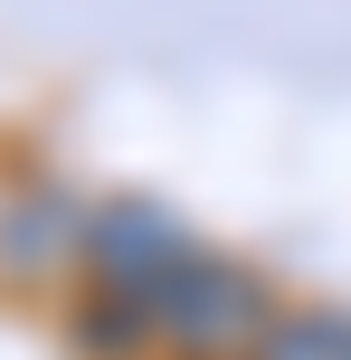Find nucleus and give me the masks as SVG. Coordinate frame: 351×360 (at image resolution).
I'll use <instances>...</instances> for the list:
<instances>
[{
	"label": "nucleus",
	"mask_w": 351,
	"mask_h": 360,
	"mask_svg": "<svg viewBox=\"0 0 351 360\" xmlns=\"http://www.w3.org/2000/svg\"><path fill=\"white\" fill-rule=\"evenodd\" d=\"M152 323H162L171 360H247L266 342V323H276V294H266L238 256H200V266L162 294Z\"/></svg>",
	"instance_id": "obj_1"
},
{
	"label": "nucleus",
	"mask_w": 351,
	"mask_h": 360,
	"mask_svg": "<svg viewBox=\"0 0 351 360\" xmlns=\"http://www.w3.org/2000/svg\"><path fill=\"white\" fill-rule=\"evenodd\" d=\"M76 342H86L95 360H143L152 342H162V323H152L133 294H105V285H95L86 304H76Z\"/></svg>",
	"instance_id": "obj_5"
},
{
	"label": "nucleus",
	"mask_w": 351,
	"mask_h": 360,
	"mask_svg": "<svg viewBox=\"0 0 351 360\" xmlns=\"http://www.w3.org/2000/svg\"><path fill=\"white\" fill-rule=\"evenodd\" d=\"M247 360H351V313H323V304H276L266 342Z\"/></svg>",
	"instance_id": "obj_4"
},
{
	"label": "nucleus",
	"mask_w": 351,
	"mask_h": 360,
	"mask_svg": "<svg viewBox=\"0 0 351 360\" xmlns=\"http://www.w3.org/2000/svg\"><path fill=\"white\" fill-rule=\"evenodd\" d=\"M200 256H209V247H200L171 209H152V199H105V209L86 218V275H95L105 294H133L143 313H162V294L181 285Z\"/></svg>",
	"instance_id": "obj_2"
},
{
	"label": "nucleus",
	"mask_w": 351,
	"mask_h": 360,
	"mask_svg": "<svg viewBox=\"0 0 351 360\" xmlns=\"http://www.w3.org/2000/svg\"><path fill=\"white\" fill-rule=\"evenodd\" d=\"M57 256H86L76 209L57 190H19L10 209H0V266H10V275H48Z\"/></svg>",
	"instance_id": "obj_3"
}]
</instances>
